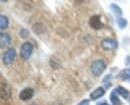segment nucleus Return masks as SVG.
Returning <instances> with one entry per match:
<instances>
[{"label":"nucleus","instance_id":"obj_5","mask_svg":"<svg viewBox=\"0 0 130 105\" xmlns=\"http://www.w3.org/2000/svg\"><path fill=\"white\" fill-rule=\"evenodd\" d=\"M89 25L94 30H100L103 28V23L101 21V18L99 15H93L89 19Z\"/></svg>","mask_w":130,"mask_h":105},{"label":"nucleus","instance_id":"obj_16","mask_svg":"<svg viewBox=\"0 0 130 105\" xmlns=\"http://www.w3.org/2000/svg\"><path fill=\"white\" fill-rule=\"evenodd\" d=\"M29 34H30V32H29L28 29H26V28H22L20 30V32H19V35H20L21 38H27L29 36Z\"/></svg>","mask_w":130,"mask_h":105},{"label":"nucleus","instance_id":"obj_11","mask_svg":"<svg viewBox=\"0 0 130 105\" xmlns=\"http://www.w3.org/2000/svg\"><path fill=\"white\" fill-rule=\"evenodd\" d=\"M110 101H111V104L112 105H122V101L119 99L118 94L114 90L110 94Z\"/></svg>","mask_w":130,"mask_h":105},{"label":"nucleus","instance_id":"obj_13","mask_svg":"<svg viewBox=\"0 0 130 105\" xmlns=\"http://www.w3.org/2000/svg\"><path fill=\"white\" fill-rule=\"evenodd\" d=\"M110 9H111V11L113 12L114 14L116 16H121L122 15V9L117 5V4H115V3H112L111 5H110Z\"/></svg>","mask_w":130,"mask_h":105},{"label":"nucleus","instance_id":"obj_12","mask_svg":"<svg viewBox=\"0 0 130 105\" xmlns=\"http://www.w3.org/2000/svg\"><path fill=\"white\" fill-rule=\"evenodd\" d=\"M9 25V20L8 18L5 15H1L0 16V29L1 30H4L8 27Z\"/></svg>","mask_w":130,"mask_h":105},{"label":"nucleus","instance_id":"obj_6","mask_svg":"<svg viewBox=\"0 0 130 105\" xmlns=\"http://www.w3.org/2000/svg\"><path fill=\"white\" fill-rule=\"evenodd\" d=\"M33 95H34V90L30 87H27V88L21 90V92L19 94V98L23 101H26V100H29L30 98H32Z\"/></svg>","mask_w":130,"mask_h":105},{"label":"nucleus","instance_id":"obj_17","mask_svg":"<svg viewBox=\"0 0 130 105\" xmlns=\"http://www.w3.org/2000/svg\"><path fill=\"white\" fill-rule=\"evenodd\" d=\"M77 105H89V100L88 99H84V100H82L81 102H79Z\"/></svg>","mask_w":130,"mask_h":105},{"label":"nucleus","instance_id":"obj_4","mask_svg":"<svg viewBox=\"0 0 130 105\" xmlns=\"http://www.w3.org/2000/svg\"><path fill=\"white\" fill-rule=\"evenodd\" d=\"M15 57H16V51H15V49L14 48H10V49H8L4 53V55L2 57V61H3L4 64L9 65V64H11L13 62V60H15Z\"/></svg>","mask_w":130,"mask_h":105},{"label":"nucleus","instance_id":"obj_2","mask_svg":"<svg viewBox=\"0 0 130 105\" xmlns=\"http://www.w3.org/2000/svg\"><path fill=\"white\" fill-rule=\"evenodd\" d=\"M33 50H34V47H33L32 43L30 42H25L23 43L21 47H20V57L22 60H29V58L32 56Z\"/></svg>","mask_w":130,"mask_h":105},{"label":"nucleus","instance_id":"obj_10","mask_svg":"<svg viewBox=\"0 0 130 105\" xmlns=\"http://www.w3.org/2000/svg\"><path fill=\"white\" fill-rule=\"evenodd\" d=\"M114 91L118 94V95H120V96H122L123 98H127L128 96H129V91L126 89V88H124V87H122V86H117Z\"/></svg>","mask_w":130,"mask_h":105},{"label":"nucleus","instance_id":"obj_1","mask_svg":"<svg viewBox=\"0 0 130 105\" xmlns=\"http://www.w3.org/2000/svg\"><path fill=\"white\" fill-rule=\"evenodd\" d=\"M105 69H106V62L103 60H101V59L94 60L90 65V72H91L92 75H95V76L101 75L104 73Z\"/></svg>","mask_w":130,"mask_h":105},{"label":"nucleus","instance_id":"obj_3","mask_svg":"<svg viewBox=\"0 0 130 105\" xmlns=\"http://www.w3.org/2000/svg\"><path fill=\"white\" fill-rule=\"evenodd\" d=\"M100 46L101 48L106 51V52H111V51H115L118 47V42L116 40H114L112 38H104L101 40L100 42Z\"/></svg>","mask_w":130,"mask_h":105},{"label":"nucleus","instance_id":"obj_14","mask_svg":"<svg viewBox=\"0 0 130 105\" xmlns=\"http://www.w3.org/2000/svg\"><path fill=\"white\" fill-rule=\"evenodd\" d=\"M127 24H128V22H127V20H126L125 18L120 17V18L117 19V25H118V27H119L120 29L126 28V27H127Z\"/></svg>","mask_w":130,"mask_h":105},{"label":"nucleus","instance_id":"obj_7","mask_svg":"<svg viewBox=\"0 0 130 105\" xmlns=\"http://www.w3.org/2000/svg\"><path fill=\"white\" fill-rule=\"evenodd\" d=\"M105 94V89L103 87H97L96 89H94L91 93H90V99L91 100H96L99 99L100 97H102Z\"/></svg>","mask_w":130,"mask_h":105},{"label":"nucleus","instance_id":"obj_15","mask_svg":"<svg viewBox=\"0 0 130 105\" xmlns=\"http://www.w3.org/2000/svg\"><path fill=\"white\" fill-rule=\"evenodd\" d=\"M118 77H120L121 79H128L130 78V69L129 68H126V69H123L119 73Z\"/></svg>","mask_w":130,"mask_h":105},{"label":"nucleus","instance_id":"obj_8","mask_svg":"<svg viewBox=\"0 0 130 105\" xmlns=\"http://www.w3.org/2000/svg\"><path fill=\"white\" fill-rule=\"evenodd\" d=\"M11 94L10 87L7 85V83L2 82L1 83V98L2 99H7Z\"/></svg>","mask_w":130,"mask_h":105},{"label":"nucleus","instance_id":"obj_18","mask_svg":"<svg viewBox=\"0 0 130 105\" xmlns=\"http://www.w3.org/2000/svg\"><path fill=\"white\" fill-rule=\"evenodd\" d=\"M129 63H130V56H127V57H126V61H125V64H127V65H128Z\"/></svg>","mask_w":130,"mask_h":105},{"label":"nucleus","instance_id":"obj_9","mask_svg":"<svg viewBox=\"0 0 130 105\" xmlns=\"http://www.w3.org/2000/svg\"><path fill=\"white\" fill-rule=\"evenodd\" d=\"M0 43H1V47L3 48L4 46L9 45L11 43V38L8 34L6 33H1L0 34Z\"/></svg>","mask_w":130,"mask_h":105},{"label":"nucleus","instance_id":"obj_20","mask_svg":"<svg viewBox=\"0 0 130 105\" xmlns=\"http://www.w3.org/2000/svg\"><path fill=\"white\" fill-rule=\"evenodd\" d=\"M31 105H36V104H31Z\"/></svg>","mask_w":130,"mask_h":105},{"label":"nucleus","instance_id":"obj_19","mask_svg":"<svg viewBox=\"0 0 130 105\" xmlns=\"http://www.w3.org/2000/svg\"><path fill=\"white\" fill-rule=\"evenodd\" d=\"M98 105H109V104L106 103V102H102V103H100V104H98Z\"/></svg>","mask_w":130,"mask_h":105}]
</instances>
